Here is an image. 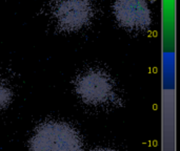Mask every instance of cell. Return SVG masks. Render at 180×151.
<instances>
[{"mask_svg":"<svg viewBox=\"0 0 180 151\" xmlns=\"http://www.w3.org/2000/svg\"><path fill=\"white\" fill-rule=\"evenodd\" d=\"M113 14L120 26L132 32L144 31L151 23V10L147 0H115Z\"/></svg>","mask_w":180,"mask_h":151,"instance_id":"4","label":"cell"},{"mask_svg":"<svg viewBox=\"0 0 180 151\" xmlns=\"http://www.w3.org/2000/svg\"><path fill=\"white\" fill-rule=\"evenodd\" d=\"M31 151H82L80 133L72 125L61 121L40 124L30 140Z\"/></svg>","mask_w":180,"mask_h":151,"instance_id":"1","label":"cell"},{"mask_svg":"<svg viewBox=\"0 0 180 151\" xmlns=\"http://www.w3.org/2000/svg\"><path fill=\"white\" fill-rule=\"evenodd\" d=\"M52 15L56 25L61 31L73 33L89 24L94 11L90 0H55Z\"/></svg>","mask_w":180,"mask_h":151,"instance_id":"3","label":"cell"},{"mask_svg":"<svg viewBox=\"0 0 180 151\" xmlns=\"http://www.w3.org/2000/svg\"><path fill=\"white\" fill-rule=\"evenodd\" d=\"M91 151H117V150H115V149H110V148H96Z\"/></svg>","mask_w":180,"mask_h":151,"instance_id":"6","label":"cell"},{"mask_svg":"<svg viewBox=\"0 0 180 151\" xmlns=\"http://www.w3.org/2000/svg\"><path fill=\"white\" fill-rule=\"evenodd\" d=\"M75 91L83 103L91 106L110 104L116 98L113 79L100 68H90L80 73L75 81Z\"/></svg>","mask_w":180,"mask_h":151,"instance_id":"2","label":"cell"},{"mask_svg":"<svg viewBox=\"0 0 180 151\" xmlns=\"http://www.w3.org/2000/svg\"><path fill=\"white\" fill-rule=\"evenodd\" d=\"M13 99V92L9 85L3 79L0 78V109H4L11 103Z\"/></svg>","mask_w":180,"mask_h":151,"instance_id":"5","label":"cell"}]
</instances>
